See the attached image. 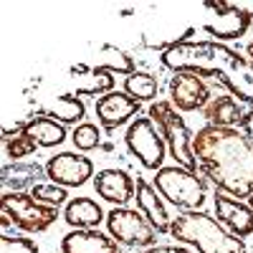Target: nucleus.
<instances>
[{"instance_id": "nucleus-6", "label": "nucleus", "mask_w": 253, "mask_h": 253, "mask_svg": "<svg viewBox=\"0 0 253 253\" xmlns=\"http://www.w3.org/2000/svg\"><path fill=\"white\" fill-rule=\"evenodd\" d=\"M0 215H5L23 233H43L56 223L58 208L38 203L31 193H3Z\"/></svg>"}, {"instance_id": "nucleus-1", "label": "nucleus", "mask_w": 253, "mask_h": 253, "mask_svg": "<svg viewBox=\"0 0 253 253\" xmlns=\"http://www.w3.org/2000/svg\"><path fill=\"white\" fill-rule=\"evenodd\" d=\"M198 170L230 198L253 195V139L238 126L205 124L193 137Z\"/></svg>"}, {"instance_id": "nucleus-11", "label": "nucleus", "mask_w": 253, "mask_h": 253, "mask_svg": "<svg viewBox=\"0 0 253 253\" xmlns=\"http://www.w3.org/2000/svg\"><path fill=\"white\" fill-rule=\"evenodd\" d=\"M213 13L215 20H205L200 26L205 33H210L213 38H220V41H233V38H241L246 36L248 26H251V18L233 3V0H218V3H205Z\"/></svg>"}, {"instance_id": "nucleus-13", "label": "nucleus", "mask_w": 253, "mask_h": 253, "mask_svg": "<svg viewBox=\"0 0 253 253\" xmlns=\"http://www.w3.org/2000/svg\"><path fill=\"white\" fill-rule=\"evenodd\" d=\"M215 218L238 238L253 236V208L238 198H230L225 193H215Z\"/></svg>"}, {"instance_id": "nucleus-5", "label": "nucleus", "mask_w": 253, "mask_h": 253, "mask_svg": "<svg viewBox=\"0 0 253 253\" xmlns=\"http://www.w3.org/2000/svg\"><path fill=\"white\" fill-rule=\"evenodd\" d=\"M152 185L167 203L185 210V213L200 210L205 205V198H208L205 180L198 177V172L185 170L180 165H167L162 170H157Z\"/></svg>"}, {"instance_id": "nucleus-9", "label": "nucleus", "mask_w": 253, "mask_h": 253, "mask_svg": "<svg viewBox=\"0 0 253 253\" xmlns=\"http://www.w3.org/2000/svg\"><path fill=\"white\" fill-rule=\"evenodd\" d=\"M46 177L61 187H81L94 177V162L81 152H58L46 162Z\"/></svg>"}, {"instance_id": "nucleus-12", "label": "nucleus", "mask_w": 253, "mask_h": 253, "mask_svg": "<svg viewBox=\"0 0 253 253\" xmlns=\"http://www.w3.org/2000/svg\"><path fill=\"white\" fill-rule=\"evenodd\" d=\"M139 107H142V101L132 99L126 91H109L96 99V119L104 129L114 132L117 126L126 122L132 124L139 117Z\"/></svg>"}, {"instance_id": "nucleus-28", "label": "nucleus", "mask_w": 253, "mask_h": 253, "mask_svg": "<svg viewBox=\"0 0 253 253\" xmlns=\"http://www.w3.org/2000/svg\"><path fill=\"white\" fill-rule=\"evenodd\" d=\"M0 253H38V246L31 238L5 233L3 238H0Z\"/></svg>"}, {"instance_id": "nucleus-15", "label": "nucleus", "mask_w": 253, "mask_h": 253, "mask_svg": "<svg viewBox=\"0 0 253 253\" xmlns=\"http://www.w3.org/2000/svg\"><path fill=\"white\" fill-rule=\"evenodd\" d=\"M137 210L152 223V228L157 233H170V225H172V218L167 213V208L162 203V195L155 190V185H150L144 177H137Z\"/></svg>"}, {"instance_id": "nucleus-19", "label": "nucleus", "mask_w": 253, "mask_h": 253, "mask_svg": "<svg viewBox=\"0 0 253 253\" xmlns=\"http://www.w3.org/2000/svg\"><path fill=\"white\" fill-rule=\"evenodd\" d=\"M23 132L28 137H33L38 147H58V144L66 142V129H63V124L46 117V114H38V117L28 119L23 124Z\"/></svg>"}, {"instance_id": "nucleus-17", "label": "nucleus", "mask_w": 253, "mask_h": 253, "mask_svg": "<svg viewBox=\"0 0 253 253\" xmlns=\"http://www.w3.org/2000/svg\"><path fill=\"white\" fill-rule=\"evenodd\" d=\"M63 220L74 230H96L101 220H107V215L94 198H71L63 208Z\"/></svg>"}, {"instance_id": "nucleus-24", "label": "nucleus", "mask_w": 253, "mask_h": 253, "mask_svg": "<svg viewBox=\"0 0 253 253\" xmlns=\"http://www.w3.org/2000/svg\"><path fill=\"white\" fill-rule=\"evenodd\" d=\"M71 142L79 152H91L101 147V129L94 122H81L79 126H74L71 132Z\"/></svg>"}, {"instance_id": "nucleus-14", "label": "nucleus", "mask_w": 253, "mask_h": 253, "mask_svg": "<svg viewBox=\"0 0 253 253\" xmlns=\"http://www.w3.org/2000/svg\"><path fill=\"white\" fill-rule=\"evenodd\" d=\"M94 187H96V195L101 200L112 203L114 208H126V203L134 200V195H137L134 177L129 172H124V170H117V167L96 172Z\"/></svg>"}, {"instance_id": "nucleus-22", "label": "nucleus", "mask_w": 253, "mask_h": 253, "mask_svg": "<svg viewBox=\"0 0 253 253\" xmlns=\"http://www.w3.org/2000/svg\"><path fill=\"white\" fill-rule=\"evenodd\" d=\"M124 91L137 101H155V96L160 94V81L147 71H134L124 76Z\"/></svg>"}, {"instance_id": "nucleus-21", "label": "nucleus", "mask_w": 253, "mask_h": 253, "mask_svg": "<svg viewBox=\"0 0 253 253\" xmlns=\"http://www.w3.org/2000/svg\"><path fill=\"white\" fill-rule=\"evenodd\" d=\"M43 114L51 117V119H56V122H61V124H74V126H79L81 119H84V114H86V107H84V101H81L76 94H63V96H58V99L51 104Z\"/></svg>"}, {"instance_id": "nucleus-20", "label": "nucleus", "mask_w": 253, "mask_h": 253, "mask_svg": "<svg viewBox=\"0 0 253 253\" xmlns=\"http://www.w3.org/2000/svg\"><path fill=\"white\" fill-rule=\"evenodd\" d=\"M203 119L213 126H236L243 119V109L233 96H213L203 109Z\"/></svg>"}, {"instance_id": "nucleus-7", "label": "nucleus", "mask_w": 253, "mask_h": 253, "mask_svg": "<svg viewBox=\"0 0 253 253\" xmlns=\"http://www.w3.org/2000/svg\"><path fill=\"white\" fill-rule=\"evenodd\" d=\"M124 144L126 150L132 152V157L139 160V165L144 170H162V162H165V152H167V144L162 139V134L157 132V126L150 117H137L129 126H126V134H124Z\"/></svg>"}, {"instance_id": "nucleus-32", "label": "nucleus", "mask_w": 253, "mask_h": 253, "mask_svg": "<svg viewBox=\"0 0 253 253\" xmlns=\"http://www.w3.org/2000/svg\"><path fill=\"white\" fill-rule=\"evenodd\" d=\"M246 51H248V58L253 61V41H251V43H248V48H246Z\"/></svg>"}, {"instance_id": "nucleus-4", "label": "nucleus", "mask_w": 253, "mask_h": 253, "mask_svg": "<svg viewBox=\"0 0 253 253\" xmlns=\"http://www.w3.org/2000/svg\"><path fill=\"white\" fill-rule=\"evenodd\" d=\"M157 126V132L162 134L165 144H167V152L170 157L185 167V170H193L198 172V160H195V152H193V132H190L187 122L180 117V112L172 107V101H165V99H157L150 104V112H147Z\"/></svg>"}, {"instance_id": "nucleus-29", "label": "nucleus", "mask_w": 253, "mask_h": 253, "mask_svg": "<svg viewBox=\"0 0 253 253\" xmlns=\"http://www.w3.org/2000/svg\"><path fill=\"white\" fill-rule=\"evenodd\" d=\"M238 129H241L248 139H253V109H251V112H243V119H241V124H238Z\"/></svg>"}, {"instance_id": "nucleus-30", "label": "nucleus", "mask_w": 253, "mask_h": 253, "mask_svg": "<svg viewBox=\"0 0 253 253\" xmlns=\"http://www.w3.org/2000/svg\"><path fill=\"white\" fill-rule=\"evenodd\" d=\"M142 253H193V251H187L185 246H152Z\"/></svg>"}, {"instance_id": "nucleus-10", "label": "nucleus", "mask_w": 253, "mask_h": 253, "mask_svg": "<svg viewBox=\"0 0 253 253\" xmlns=\"http://www.w3.org/2000/svg\"><path fill=\"white\" fill-rule=\"evenodd\" d=\"M213 94L208 81L193 71H177L170 79V101L177 112H203Z\"/></svg>"}, {"instance_id": "nucleus-31", "label": "nucleus", "mask_w": 253, "mask_h": 253, "mask_svg": "<svg viewBox=\"0 0 253 253\" xmlns=\"http://www.w3.org/2000/svg\"><path fill=\"white\" fill-rule=\"evenodd\" d=\"M248 18H251V23H253V0H251V3H246V0H238V3H236Z\"/></svg>"}, {"instance_id": "nucleus-25", "label": "nucleus", "mask_w": 253, "mask_h": 253, "mask_svg": "<svg viewBox=\"0 0 253 253\" xmlns=\"http://www.w3.org/2000/svg\"><path fill=\"white\" fill-rule=\"evenodd\" d=\"M89 79H91L89 86H79V89H76V96H79V99H81V96H104V94L114 91V74H112V71L94 66V69L89 71Z\"/></svg>"}, {"instance_id": "nucleus-8", "label": "nucleus", "mask_w": 253, "mask_h": 253, "mask_svg": "<svg viewBox=\"0 0 253 253\" xmlns=\"http://www.w3.org/2000/svg\"><path fill=\"white\" fill-rule=\"evenodd\" d=\"M109 236L129 248H152L157 243V230L139 210L132 208H112L107 213Z\"/></svg>"}, {"instance_id": "nucleus-18", "label": "nucleus", "mask_w": 253, "mask_h": 253, "mask_svg": "<svg viewBox=\"0 0 253 253\" xmlns=\"http://www.w3.org/2000/svg\"><path fill=\"white\" fill-rule=\"evenodd\" d=\"M46 172V167L38 162H13L3 167V193H23V190H33L38 185V177Z\"/></svg>"}, {"instance_id": "nucleus-33", "label": "nucleus", "mask_w": 253, "mask_h": 253, "mask_svg": "<svg viewBox=\"0 0 253 253\" xmlns=\"http://www.w3.org/2000/svg\"><path fill=\"white\" fill-rule=\"evenodd\" d=\"M248 205H251V208H253V195H251V198H248Z\"/></svg>"}, {"instance_id": "nucleus-27", "label": "nucleus", "mask_w": 253, "mask_h": 253, "mask_svg": "<svg viewBox=\"0 0 253 253\" xmlns=\"http://www.w3.org/2000/svg\"><path fill=\"white\" fill-rule=\"evenodd\" d=\"M36 150H38L36 139L28 137L26 132H18V134H13V137H5V155H8L13 162H20L23 157H31Z\"/></svg>"}, {"instance_id": "nucleus-2", "label": "nucleus", "mask_w": 253, "mask_h": 253, "mask_svg": "<svg viewBox=\"0 0 253 253\" xmlns=\"http://www.w3.org/2000/svg\"><path fill=\"white\" fill-rule=\"evenodd\" d=\"M162 66L170 71H193L198 76H210L253 107V61L236 48L218 41H175L162 56Z\"/></svg>"}, {"instance_id": "nucleus-3", "label": "nucleus", "mask_w": 253, "mask_h": 253, "mask_svg": "<svg viewBox=\"0 0 253 253\" xmlns=\"http://www.w3.org/2000/svg\"><path fill=\"white\" fill-rule=\"evenodd\" d=\"M170 236L177 243L193 246L198 253H246L243 238L233 236L218 218L203 210H190L172 218Z\"/></svg>"}, {"instance_id": "nucleus-16", "label": "nucleus", "mask_w": 253, "mask_h": 253, "mask_svg": "<svg viewBox=\"0 0 253 253\" xmlns=\"http://www.w3.org/2000/svg\"><path fill=\"white\" fill-rule=\"evenodd\" d=\"M61 253H122V248L101 230H71L61 238Z\"/></svg>"}, {"instance_id": "nucleus-26", "label": "nucleus", "mask_w": 253, "mask_h": 253, "mask_svg": "<svg viewBox=\"0 0 253 253\" xmlns=\"http://www.w3.org/2000/svg\"><path fill=\"white\" fill-rule=\"evenodd\" d=\"M31 195H33L38 203L51 205V208H61V205H66V203H69L66 187L53 185V182H38V185L31 190Z\"/></svg>"}, {"instance_id": "nucleus-23", "label": "nucleus", "mask_w": 253, "mask_h": 253, "mask_svg": "<svg viewBox=\"0 0 253 253\" xmlns=\"http://www.w3.org/2000/svg\"><path fill=\"white\" fill-rule=\"evenodd\" d=\"M96 69H107V71H112V74H126V76L137 71L132 56L124 53V51H119V48H114V46H104V48L99 51V56H96Z\"/></svg>"}]
</instances>
